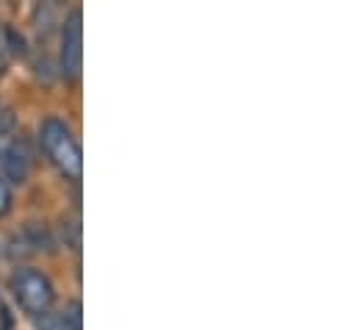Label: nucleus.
Instances as JSON below:
<instances>
[{"label": "nucleus", "mask_w": 358, "mask_h": 330, "mask_svg": "<svg viewBox=\"0 0 358 330\" xmlns=\"http://www.w3.org/2000/svg\"><path fill=\"white\" fill-rule=\"evenodd\" d=\"M39 145L45 150V156L50 159V164L56 166L67 180H81L84 162H81V148L73 136V131L67 128L64 120L59 117H48L39 128Z\"/></svg>", "instance_id": "nucleus-1"}, {"label": "nucleus", "mask_w": 358, "mask_h": 330, "mask_svg": "<svg viewBox=\"0 0 358 330\" xmlns=\"http://www.w3.org/2000/svg\"><path fill=\"white\" fill-rule=\"evenodd\" d=\"M8 289H11L14 300H17V306L28 317H42L56 303V289H53L50 278L45 272H39V269H31V266H20L11 275Z\"/></svg>", "instance_id": "nucleus-2"}, {"label": "nucleus", "mask_w": 358, "mask_h": 330, "mask_svg": "<svg viewBox=\"0 0 358 330\" xmlns=\"http://www.w3.org/2000/svg\"><path fill=\"white\" fill-rule=\"evenodd\" d=\"M84 14L81 8H73L64 20V28H62V78L67 83H78L81 78V64H84V50H81V42H84Z\"/></svg>", "instance_id": "nucleus-3"}, {"label": "nucleus", "mask_w": 358, "mask_h": 330, "mask_svg": "<svg viewBox=\"0 0 358 330\" xmlns=\"http://www.w3.org/2000/svg\"><path fill=\"white\" fill-rule=\"evenodd\" d=\"M0 166H3V180L6 183H25L28 172H31V150L25 145V139H14L3 156H0Z\"/></svg>", "instance_id": "nucleus-4"}, {"label": "nucleus", "mask_w": 358, "mask_h": 330, "mask_svg": "<svg viewBox=\"0 0 358 330\" xmlns=\"http://www.w3.org/2000/svg\"><path fill=\"white\" fill-rule=\"evenodd\" d=\"M22 242L28 245L31 252H56V239L45 222H28L22 228Z\"/></svg>", "instance_id": "nucleus-5"}, {"label": "nucleus", "mask_w": 358, "mask_h": 330, "mask_svg": "<svg viewBox=\"0 0 358 330\" xmlns=\"http://www.w3.org/2000/svg\"><path fill=\"white\" fill-rule=\"evenodd\" d=\"M3 42H6L8 56H14V59H22V56L28 53V48H25V36H22L17 28H11V25L3 28Z\"/></svg>", "instance_id": "nucleus-6"}, {"label": "nucleus", "mask_w": 358, "mask_h": 330, "mask_svg": "<svg viewBox=\"0 0 358 330\" xmlns=\"http://www.w3.org/2000/svg\"><path fill=\"white\" fill-rule=\"evenodd\" d=\"M36 330H70L64 311H48L42 317H36Z\"/></svg>", "instance_id": "nucleus-7"}, {"label": "nucleus", "mask_w": 358, "mask_h": 330, "mask_svg": "<svg viewBox=\"0 0 358 330\" xmlns=\"http://www.w3.org/2000/svg\"><path fill=\"white\" fill-rule=\"evenodd\" d=\"M62 236H64L67 248L81 250V225H78V220H62Z\"/></svg>", "instance_id": "nucleus-8"}, {"label": "nucleus", "mask_w": 358, "mask_h": 330, "mask_svg": "<svg viewBox=\"0 0 358 330\" xmlns=\"http://www.w3.org/2000/svg\"><path fill=\"white\" fill-rule=\"evenodd\" d=\"M64 320L70 330H84L81 328V300H70V306L64 308Z\"/></svg>", "instance_id": "nucleus-9"}, {"label": "nucleus", "mask_w": 358, "mask_h": 330, "mask_svg": "<svg viewBox=\"0 0 358 330\" xmlns=\"http://www.w3.org/2000/svg\"><path fill=\"white\" fill-rule=\"evenodd\" d=\"M11 211V186L0 178V217H6Z\"/></svg>", "instance_id": "nucleus-10"}, {"label": "nucleus", "mask_w": 358, "mask_h": 330, "mask_svg": "<svg viewBox=\"0 0 358 330\" xmlns=\"http://www.w3.org/2000/svg\"><path fill=\"white\" fill-rule=\"evenodd\" d=\"M8 50H6V42H3V34H0V73L6 70V64H8Z\"/></svg>", "instance_id": "nucleus-11"}, {"label": "nucleus", "mask_w": 358, "mask_h": 330, "mask_svg": "<svg viewBox=\"0 0 358 330\" xmlns=\"http://www.w3.org/2000/svg\"><path fill=\"white\" fill-rule=\"evenodd\" d=\"M0 320H3V330H11V317H8L6 306H0Z\"/></svg>", "instance_id": "nucleus-12"}, {"label": "nucleus", "mask_w": 358, "mask_h": 330, "mask_svg": "<svg viewBox=\"0 0 358 330\" xmlns=\"http://www.w3.org/2000/svg\"><path fill=\"white\" fill-rule=\"evenodd\" d=\"M0 258H3V248H0Z\"/></svg>", "instance_id": "nucleus-13"}]
</instances>
